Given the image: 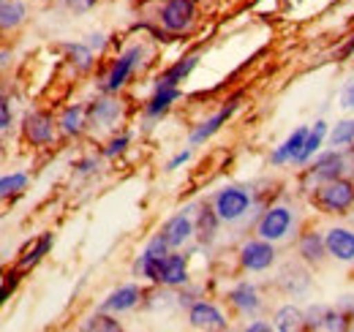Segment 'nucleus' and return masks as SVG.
<instances>
[{
    "mask_svg": "<svg viewBox=\"0 0 354 332\" xmlns=\"http://www.w3.org/2000/svg\"><path fill=\"white\" fill-rule=\"evenodd\" d=\"M341 177H354V145L349 147H327L322 150L303 172L300 188L308 194L310 188L330 183V180H341Z\"/></svg>",
    "mask_w": 354,
    "mask_h": 332,
    "instance_id": "obj_1",
    "label": "nucleus"
},
{
    "mask_svg": "<svg viewBox=\"0 0 354 332\" xmlns=\"http://www.w3.org/2000/svg\"><path fill=\"white\" fill-rule=\"evenodd\" d=\"M257 234L270 243H289L295 234H300V212L289 202H275L262 212L257 223Z\"/></svg>",
    "mask_w": 354,
    "mask_h": 332,
    "instance_id": "obj_2",
    "label": "nucleus"
},
{
    "mask_svg": "<svg viewBox=\"0 0 354 332\" xmlns=\"http://www.w3.org/2000/svg\"><path fill=\"white\" fill-rule=\"evenodd\" d=\"M313 208L324 215H349L354 210V177H341L310 188Z\"/></svg>",
    "mask_w": 354,
    "mask_h": 332,
    "instance_id": "obj_3",
    "label": "nucleus"
},
{
    "mask_svg": "<svg viewBox=\"0 0 354 332\" xmlns=\"http://www.w3.org/2000/svg\"><path fill=\"white\" fill-rule=\"evenodd\" d=\"M254 205H257L254 191L245 185H226L213 196V208L223 223H240L243 218L251 215Z\"/></svg>",
    "mask_w": 354,
    "mask_h": 332,
    "instance_id": "obj_4",
    "label": "nucleus"
},
{
    "mask_svg": "<svg viewBox=\"0 0 354 332\" xmlns=\"http://www.w3.org/2000/svg\"><path fill=\"white\" fill-rule=\"evenodd\" d=\"M306 330L313 332H346L352 330V319L338 305L313 302L306 308Z\"/></svg>",
    "mask_w": 354,
    "mask_h": 332,
    "instance_id": "obj_5",
    "label": "nucleus"
},
{
    "mask_svg": "<svg viewBox=\"0 0 354 332\" xmlns=\"http://www.w3.org/2000/svg\"><path fill=\"white\" fill-rule=\"evenodd\" d=\"M142 60H145V46H142V44L129 46V49L112 63V68H109L106 80L101 84V90H104V93H118L123 84H129V80L133 77V71L142 66Z\"/></svg>",
    "mask_w": 354,
    "mask_h": 332,
    "instance_id": "obj_6",
    "label": "nucleus"
},
{
    "mask_svg": "<svg viewBox=\"0 0 354 332\" xmlns=\"http://www.w3.org/2000/svg\"><path fill=\"white\" fill-rule=\"evenodd\" d=\"M275 286L283 291L286 297H292V299H303L313 289V278H310L308 273V264L300 261V259L283 264L278 270V275H275Z\"/></svg>",
    "mask_w": 354,
    "mask_h": 332,
    "instance_id": "obj_7",
    "label": "nucleus"
},
{
    "mask_svg": "<svg viewBox=\"0 0 354 332\" xmlns=\"http://www.w3.org/2000/svg\"><path fill=\"white\" fill-rule=\"evenodd\" d=\"M196 19V0H164L158 22L167 33H185Z\"/></svg>",
    "mask_w": 354,
    "mask_h": 332,
    "instance_id": "obj_8",
    "label": "nucleus"
},
{
    "mask_svg": "<svg viewBox=\"0 0 354 332\" xmlns=\"http://www.w3.org/2000/svg\"><path fill=\"white\" fill-rule=\"evenodd\" d=\"M275 259H278L275 243H270V240L259 237V234L240 248V267L245 273H265V270H270L275 264Z\"/></svg>",
    "mask_w": 354,
    "mask_h": 332,
    "instance_id": "obj_9",
    "label": "nucleus"
},
{
    "mask_svg": "<svg viewBox=\"0 0 354 332\" xmlns=\"http://www.w3.org/2000/svg\"><path fill=\"white\" fill-rule=\"evenodd\" d=\"M324 246L327 256L335 259L338 264H354V226H327L324 229Z\"/></svg>",
    "mask_w": 354,
    "mask_h": 332,
    "instance_id": "obj_10",
    "label": "nucleus"
},
{
    "mask_svg": "<svg viewBox=\"0 0 354 332\" xmlns=\"http://www.w3.org/2000/svg\"><path fill=\"white\" fill-rule=\"evenodd\" d=\"M188 324L194 330H229V322L218 311V305H213L207 299H196L188 308Z\"/></svg>",
    "mask_w": 354,
    "mask_h": 332,
    "instance_id": "obj_11",
    "label": "nucleus"
},
{
    "mask_svg": "<svg viewBox=\"0 0 354 332\" xmlns=\"http://www.w3.org/2000/svg\"><path fill=\"white\" fill-rule=\"evenodd\" d=\"M297 259L306 261L308 267H319L327 259V246H324V232L319 229H303L297 234Z\"/></svg>",
    "mask_w": 354,
    "mask_h": 332,
    "instance_id": "obj_12",
    "label": "nucleus"
},
{
    "mask_svg": "<svg viewBox=\"0 0 354 332\" xmlns=\"http://www.w3.org/2000/svg\"><path fill=\"white\" fill-rule=\"evenodd\" d=\"M120 118H123V104L115 98H98L88 107V125L98 128V131L115 128Z\"/></svg>",
    "mask_w": 354,
    "mask_h": 332,
    "instance_id": "obj_13",
    "label": "nucleus"
},
{
    "mask_svg": "<svg viewBox=\"0 0 354 332\" xmlns=\"http://www.w3.org/2000/svg\"><path fill=\"white\" fill-rule=\"evenodd\" d=\"M194 232H196V226H194V215H191L188 210L172 215V218L161 226V234L167 237V243L172 246V250L183 248L188 240H194Z\"/></svg>",
    "mask_w": 354,
    "mask_h": 332,
    "instance_id": "obj_14",
    "label": "nucleus"
},
{
    "mask_svg": "<svg viewBox=\"0 0 354 332\" xmlns=\"http://www.w3.org/2000/svg\"><path fill=\"white\" fill-rule=\"evenodd\" d=\"M158 284L167 286V289H180V286H185V284H188V256L169 250V253L161 259Z\"/></svg>",
    "mask_w": 354,
    "mask_h": 332,
    "instance_id": "obj_15",
    "label": "nucleus"
},
{
    "mask_svg": "<svg viewBox=\"0 0 354 332\" xmlns=\"http://www.w3.org/2000/svg\"><path fill=\"white\" fill-rule=\"evenodd\" d=\"M237 107H240V98L229 101V104H226L223 109H218V112H216L213 118H207L205 123L196 125V128L191 131V136H188V145H191V147H196V145H205V142H207L210 136H216V133L221 131V125L226 123V120H229V118H232L234 112H237Z\"/></svg>",
    "mask_w": 354,
    "mask_h": 332,
    "instance_id": "obj_16",
    "label": "nucleus"
},
{
    "mask_svg": "<svg viewBox=\"0 0 354 332\" xmlns=\"http://www.w3.org/2000/svg\"><path fill=\"white\" fill-rule=\"evenodd\" d=\"M308 128H310V125H297V128L289 133V139L272 150V156H270V164H272V166L295 164V161H297V156L303 153V145H306Z\"/></svg>",
    "mask_w": 354,
    "mask_h": 332,
    "instance_id": "obj_17",
    "label": "nucleus"
},
{
    "mask_svg": "<svg viewBox=\"0 0 354 332\" xmlns=\"http://www.w3.org/2000/svg\"><path fill=\"white\" fill-rule=\"evenodd\" d=\"M139 302H142V289L136 284H126V286L115 289L101 302V311H106V313H126V311H133Z\"/></svg>",
    "mask_w": 354,
    "mask_h": 332,
    "instance_id": "obj_18",
    "label": "nucleus"
},
{
    "mask_svg": "<svg viewBox=\"0 0 354 332\" xmlns=\"http://www.w3.org/2000/svg\"><path fill=\"white\" fill-rule=\"evenodd\" d=\"M229 302H232L240 313H245V316H254V313L262 311L259 289H257L254 284H248V281H243V284H237V286L229 289Z\"/></svg>",
    "mask_w": 354,
    "mask_h": 332,
    "instance_id": "obj_19",
    "label": "nucleus"
},
{
    "mask_svg": "<svg viewBox=\"0 0 354 332\" xmlns=\"http://www.w3.org/2000/svg\"><path fill=\"white\" fill-rule=\"evenodd\" d=\"M223 221L218 218V212L213 205H202L199 212H196V218H194V226H196V232H194V237L202 243V246H210L213 240H216V234H218V226H221Z\"/></svg>",
    "mask_w": 354,
    "mask_h": 332,
    "instance_id": "obj_20",
    "label": "nucleus"
},
{
    "mask_svg": "<svg viewBox=\"0 0 354 332\" xmlns=\"http://www.w3.org/2000/svg\"><path fill=\"white\" fill-rule=\"evenodd\" d=\"M177 98H180V87H169V84H156V93L150 95V101L145 104V115L150 118V120H158V118H164L169 109H172V104H175Z\"/></svg>",
    "mask_w": 354,
    "mask_h": 332,
    "instance_id": "obj_21",
    "label": "nucleus"
},
{
    "mask_svg": "<svg viewBox=\"0 0 354 332\" xmlns=\"http://www.w3.org/2000/svg\"><path fill=\"white\" fill-rule=\"evenodd\" d=\"M25 136L33 145H49L55 139V120L46 112H30L25 118Z\"/></svg>",
    "mask_w": 354,
    "mask_h": 332,
    "instance_id": "obj_22",
    "label": "nucleus"
},
{
    "mask_svg": "<svg viewBox=\"0 0 354 332\" xmlns=\"http://www.w3.org/2000/svg\"><path fill=\"white\" fill-rule=\"evenodd\" d=\"M327 133H330V125L324 123V120H316V123L308 128V136H306V145H303V153L297 156V166H308L319 153H322V147H324V142H327Z\"/></svg>",
    "mask_w": 354,
    "mask_h": 332,
    "instance_id": "obj_23",
    "label": "nucleus"
},
{
    "mask_svg": "<svg viewBox=\"0 0 354 332\" xmlns=\"http://www.w3.org/2000/svg\"><path fill=\"white\" fill-rule=\"evenodd\" d=\"M272 330L278 332H297L306 330V311L297 308V305H281L272 316Z\"/></svg>",
    "mask_w": 354,
    "mask_h": 332,
    "instance_id": "obj_24",
    "label": "nucleus"
},
{
    "mask_svg": "<svg viewBox=\"0 0 354 332\" xmlns=\"http://www.w3.org/2000/svg\"><path fill=\"white\" fill-rule=\"evenodd\" d=\"M199 66V55H188V57H183V60H177L172 63L161 77H158V82L156 84H169V87H180V82H185L191 74H194V68Z\"/></svg>",
    "mask_w": 354,
    "mask_h": 332,
    "instance_id": "obj_25",
    "label": "nucleus"
},
{
    "mask_svg": "<svg viewBox=\"0 0 354 332\" xmlns=\"http://www.w3.org/2000/svg\"><path fill=\"white\" fill-rule=\"evenodd\" d=\"M28 17V6L22 0H0V28L3 30H14L25 22Z\"/></svg>",
    "mask_w": 354,
    "mask_h": 332,
    "instance_id": "obj_26",
    "label": "nucleus"
},
{
    "mask_svg": "<svg viewBox=\"0 0 354 332\" xmlns=\"http://www.w3.org/2000/svg\"><path fill=\"white\" fill-rule=\"evenodd\" d=\"M85 125H88V107H82V104L68 107L60 118V131L66 136H80L85 131Z\"/></svg>",
    "mask_w": 354,
    "mask_h": 332,
    "instance_id": "obj_27",
    "label": "nucleus"
},
{
    "mask_svg": "<svg viewBox=\"0 0 354 332\" xmlns=\"http://www.w3.org/2000/svg\"><path fill=\"white\" fill-rule=\"evenodd\" d=\"M349 145H354V118H344L330 128L327 147H349Z\"/></svg>",
    "mask_w": 354,
    "mask_h": 332,
    "instance_id": "obj_28",
    "label": "nucleus"
},
{
    "mask_svg": "<svg viewBox=\"0 0 354 332\" xmlns=\"http://www.w3.org/2000/svg\"><path fill=\"white\" fill-rule=\"evenodd\" d=\"M82 330L88 332H120L123 330V324L115 319V316H109L106 311H98L95 316H90V319H85V324H82Z\"/></svg>",
    "mask_w": 354,
    "mask_h": 332,
    "instance_id": "obj_29",
    "label": "nucleus"
},
{
    "mask_svg": "<svg viewBox=\"0 0 354 332\" xmlns=\"http://www.w3.org/2000/svg\"><path fill=\"white\" fill-rule=\"evenodd\" d=\"M66 52H68V60L80 68V71H90L93 68V49H90V44H68L66 46Z\"/></svg>",
    "mask_w": 354,
    "mask_h": 332,
    "instance_id": "obj_30",
    "label": "nucleus"
},
{
    "mask_svg": "<svg viewBox=\"0 0 354 332\" xmlns=\"http://www.w3.org/2000/svg\"><path fill=\"white\" fill-rule=\"evenodd\" d=\"M25 185H28V174H22V172L3 174V177H0V199L17 196L19 191H25Z\"/></svg>",
    "mask_w": 354,
    "mask_h": 332,
    "instance_id": "obj_31",
    "label": "nucleus"
},
{
    "mask_svg": "<svg viewBox=\"0 0 354 332\" xmlns=\"http://www.w3.org/2000/svg\"><path fill=\"white\" fill-rule=\"evenodd\" d=\"M49 248H52V234H41V237L36 240V246L22 256V261H19V264H22V267H33V264H39L46 253H49Z\"/></svg>",
    "mask_w": 354,
    "mask_h": 332,
    "instance_id": "obj_32",
    "label": "nucleus"
},
{
    "mask_svg": "<svg viewBox=\"0 0 354 332\" xmlns=\"http://www.w3.org/2000/svg\"><path fill=\"white\" fill-rule=\"evenodd\" d=\"M129 145H131V133H118V136L104 147V158H115V156L126 153Z\"/></svg>",
    "mask_w": 354,
    "mask_h": 332,
    "instance_id": "obj_33",
    "label": "nucleus"
},
{
    "mask_svg": "<svg viewBox=\"0 0 354 332\" xmlns=\"http://www.w3.org/2000/svg\"><path fill=\"white\" fill-rule=\"evenodd\" d=\"M338 107L344 109V112H354V77H349L344 87H341V93H338Z\"/></svg>",
    "mask_w": 354,
    "mask_h": 332,
    "instance_id": "obj_34",
    "label": "nucleus"
},
{
    "mask_svg": "<svg viewBox=\"0 0 354 332\" xmlns=\"http://www.w3.org/2000/svg\"><path fill=\"white\" fill-rule=\"evenodd\" d=\"M11 125V104H8V98L0 93V131H6Z\"/></svg>",
    "mask_w": 354,
    "mask_h": 332,
    "instance_id": "obj_35",
    "label": "nucleus"
},
{
    "mask_svg": "<svg viewBox=\"0 0 354 332\" xmlns=\"http://www.w3.org/2000/svg\"><path fill=\"white\" fill-rule=\"evenodd\" d=\"M95 3H98V0H66V6H68L74 14H85L90 8H95Z\"/></svg>",
    "mask_w": 354,
    "mask_h": 332,
    "instance_id": "obj_36",
    "label": "nucleus"
},
{
    "mask_svg": "<svg viewBox=\"0 0 354 332\" xmlns=\"http://www.w3.org/2000/svg\"><path fill=\"white\" fill-rule=\"evenodd\" d=\"M335 305H338V308H341V311H344V313L354 322V294H341Z\"/></svg>",
    "mask_w": 354,
    "mask_h": 332,
    "instance_id": "obj_37",
    "label": "nucleus"
},
{
    "mask_svg": "<svg viewBox=\"0 0 354 332\" xmlns=\"http://www.w3.org/2000/svg\"><path fill=\"white\" fill-rule=\"evenodd\" d=\"M196 299H199V291H196V289L180 291V297H177V305H183V308H191Z\"/></svg>",
    "mask_w": 354,
    "mask_h": 332,
    "instance_id": "obj_38",
    "label": "nucleus"
},
{
    "mask_svg": "<svg viewBox=\"0 0 354 332\" xmlns=\"http://www.w3.org/2000/svg\"><path fill=\"white\" fill-rule=\"evenodd\" d=\"M191 161V150H183V153H177L175 158L167 164V172H175V169H180L183 164H188Z\"/></svg>",
    "mask_w": 354,
    "mask_h": 332,
    "instance_id": "obj_39",
    "label": "nucleus"
},
{
    "mask_svg": "<svg viewBox=\"0 0 354 332\" xmlns=\"http://www.w3.org/2000/svg\"><path fill=\"white\" fill-rule=\"evenodd\" d=\"M98 169V158H82L80 164H77V172L80 174H93Z\"/></svg>",
    "mask_w": 354,
    "mask_h": 332,
    "instance_id": "obj_40",
    "label": "nucleus"
},
{
    "mask_svg": "<svg viewBox=\"0 0 354 332\" xmlns=\"http://www.w3.org/2000/svg\"><path fill=\"white\" fill-rule=\"evenodd\" d=\"M17 289V275H8V281L0 286V305H3V299H8V294Z\"/></svg>",
    "mask_w": 354,
    "mask_h": 332,
    "instance_id": "obj_41",
    "label": "nucleus"
},
{
    "mask_svg": "<svg viewBox=\"0 0 354 332\" xmlns=\"http://www.w3.org/2000/svg\"><path fill=\"white\" fill-rule=\"evenodd\" d=\"M88 44H90V49H104V44H106V36L104 33H93L88 39Z\"/></svg>",
    "mask_w": 354,
    "mask_h": 332,
    "instance_id": "obj_42",
    "label": "nucleus"
},
{
    "mask_svg": "<svg viewBox=\"0 0 354 332\" xmlns=\"http://www.w3.org/2000/svg\"><path fill=\"white\" fill-rule=\"evenodd\" d=\"M272 330V324H267V322H251V324H245V332H270Z\"/></svg>",
    "mask_w": 354,
    "mask_h": 332,
    "instance_id": "obj_43",
    "label": "nucleus"
},
{
    "mask_svg": "<svg viewBox=\"0 0 354 332\" xmlns=\"http://www.w3.org/2000/svg\"><path fill=\"white\" fill-rule=\"evenodd\" d=\"M352 55H354V36L349 39V44H346V46L338 52V57H341V60H346V57H352Z\"/></svg>",
    "mask_w": 354,
    "mask_h": 332,
    "instance_id": "obj_44",
    "label": "nucleus"
},
{
    "mask_svg": "<svg viewBox=\"0 0 354 332\" xmlns=\"http://www.w3.org/2000/svg\"><path fill=\"white\" fill-rule=\"evenodd\" d=\"M8 63H11V52L8 49H0V71L8 68Z\"/></svg>",
    "mask_w": 354,
    "mask_h": 332,
    "instance_id": "obj_45",
    "label": "nucleus"
},
{
    "mask_svg": "<svg viewBox=\"0 0 354 332\" xmlns=\"http://www.w3.org/2000/svg\"><path fill=\"white\" fill-rule=\"evenodd\" d=\"M346 218H349V221H352V223H354V210H352V212H349V215H346Z\"/></svg>",
    "mask_w": 354,
    "mask_h": 332,
    "instance_id": "obj_46",
    "label": "nucleus"
},
{
    "mask_svg": "<svg viewBox=\"0 0 354 332\" xmlns=\"http://www.w3.org/2000/svg\"><path fill=\"white\" fill-rule=\"evenodd\" d=\"M0 33H3V28H0Z\"/></svg>",
    "mask_w": 354,
    "mask_h": 332,
    "instance_id": "obj_47",
    "label": "nucleus"
}]
</instances>
